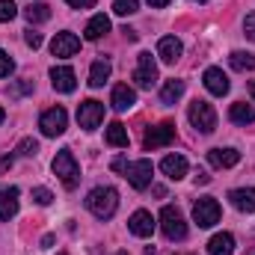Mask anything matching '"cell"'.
Listing matches in <instances>:
<instances>
[{
	"mask_svg": "<svg viewBox=\"0 0 255 255\" xmlns=\"http://www.w3.org/2000/svg\"><path fill=\"white\" fill-rule=\"evenodd\" d=\"M86 208H89L92 217L110 220L116 214V208H119V193L113 190V187H95V190H89V196H86Z\"/></svg>",
	"mask_w": 255,
	"mask_h": 255,
	"instance_id": "cell-1",
	"label": "cell"
},
{
	"mask_svg": "<svg viewBox=\"0 0 255 255\" xmlns=\"http://www.w3.org/2000/svg\"><path fill=\"white\" fill-rule=\"evenodd\" d=\"M54 175L63 181L65 190H74V187H77V181H80V166H77L71 148L57 151V157H54Z\"/></svg>",
	"mask_w": 255,
	"mask_h": 255,
	"instance_id": "cell-2",
	"label": "cell"
},
{
	"mask_svg": "<svg viewBox=\"0 0 255 255\" xmlns=\"http://www.w3.org/2000/svg\"><path fill=\"white\" fill-rule=\"evenodd\" d=\"M160 232L166 235V241H184V238H187L184 214H181L175 205H166V208L160 211Z\"/></svg>",
	"mask_w": 255,
	"mask_h": 255,
	"instance_id": "cell-3",
	"label": "cell"
},
{
	"mask_svg": "<svg viewBox=\"0 0 255 255\" xmlns=\"http://www.w3.org/2000/svg\"><path fill=\"white\" fill-rule=\"evenodd\" d=\"M187 119L199 133H214V128H217V113L208 101H193L187 110Z\"/></svg>",
	"mask_w": 255,
	"mask_h": 255,
	"instance_id": "cell-4",
	"label": "cell"
},
{
	"mask_svg": "<svg viewBox=\"0 0 255 255\" xmlns=\"http://www.w3.org/2000/svg\"><path fill=\"white\" fill-rule=\"evenodd\" d=\"M193 220H196L199 229H211V226H217V223H220V202H217L214 196H202V199H196V205H193Z\"/></svg>",
	"mask_w": 255,
	"mask_h": 255,
	"instance_id": "cell-5",
	"label": "cell"
},
{
	"mask_svg": "<svg viewBox=\"0 0 255 255\" xmlns=\"http://www.w3.org/2000/svg\"><path fill=\"white\" fill-rule=\"evenodd\" d=\"M133 83L139 89H151L157 83V65H154V57L148 51H142L136 57V68H133Z\"/></svg>",
	"mask_w": 255,
	"mask_h": 255,
	"instance_id": "cell-6",
	"label": "cell"
},
{
	"mask_svg": "<svg viewBox=\"0 0 255 255\" xmlns=\"http://www.w3.org/2000/svg\"><path fill=\"white\" fill-rule=\"evenodd\" d=\"M151 172H154V166H151V160H145V157H142V160H133V163L125 166V178L133 190H145V187L151 184Z\"/></svg>",
	"mask_w": 255,
	"mask_h": 255,
	"instance_id": "cell-7",
	"label": "cell"
},
{
	"mask_svg": "<svg viewBox=\"0 0 255 255\" xmlns=\"http://www.w3.org/2000/svg\"><path fill=\"white\" fill-rule=\"evenodd\" d=\"M77 122H80L83 130H95V128L104 122V104L95 101V98L83 101V104L77 107Z\"/></svg>",
	"mask_w": 255,
	"mask_h": 255,
	"instance_id": "cell-8",
	"label": "cell"
},
{
	"mask_svg": "<svg viewBox=\"0 0 255 255\" xmlns=\"http://www.w3.org/2000/svg\"><path fill=\"white\" fill-rule=\"evenodd\" d=\"M65 125H68V113H65L63 107H51L39 119V128H42L45 136H60V133H65Z\"/></svg>",
	"mask_w": 255,
	"mask_h": 255,
	"instance_id": "cell-9",
	"label": "cell"
},
{
	"mask_svg": "<svg viewBox=\"0 0 255 255\" xmlns=\"http://www.w3.org/2000/svg\"><path fill=\"white\" fill-rule=\"evenodd\" d=\"M172 139H175V125H172V122H160V125H154V128L145 130L142 145L151 151V148H163V145H169Z\"/></svg>",
	"mask_w": 255,
	"mask_h": 255,
	"instance_id": "cell-10",
	"label": "cell"
},
{
	"mask_svg": "<svg viewBox=\"0 0 255 255\" xmlns=\"http://www.w3.org/2000/svg\"><path fill=\"white\" fill-rule=\"evenodd\" d=\"M202 83H205V89H208L211 95H217V98H223V95L229 92V77H226V74H223V68H217V65L205 68Z\"/></svg>",
	"mask_w": 255,
	"mask_h": 255,
	"instance_id": "cell-11",
	"label": "cell"
},
{
	"mask_svg": "<svg viewBox=\"0 0 255 255\" xmlns=\"http://www.w3.org/2000/svg\"><path fill=\"white\" fill-rule=\"evenodd\" d=\"M51 83H54V89L57 92H74V86H77V74H74V68H68V65H54L51 68Z\"/></svg>",
	"mask_w": 255,
	"mask_h": 255,
	"instance_id": "cell-12",
	"label": "cell"
},
{
	"mask_svg": "<svg viewBox=\"0 0 255 255\" xmlns=\"http://www.w3.org/2000/svg\"><path fill=\"white\" fill-rule=\"evenodd\" d=\"M80 51V39L74 33H57L51 42V54L54 57H74Z\"/></svg>",
	"mask_w": 255,
	"mask_h": 255,
	"instance_id": "cell-13",
	"label": "cell"
},
{
	"mask_svg": "<svg viewBox=\"0 0 255 255\" xmlns=\"http://www.w3.org/2000/svg\"><path fill=\"white\" fill-rule=\"evenodd\" d=\"M128 229H130V235H136V238H148V235L154 232V217H151L148 211H133L130 220H128Z\"/></svg>",
	"mask_w": 255,
	"mask_h": 255,
	"instance_id": "cell-14",
	"label": "cell"
},
{
	"mask_svg": "<svg viewBox=\"0 0 255 255\" xmlns=\"http://www.w3.org/2000/svg\"><path fill=\"white\" fill-rule=\"evenodd\" d=\"M208 160H211V166H217V169H232V166H238L241 151H238V148H211V151H208Z\"/></svg>",
	"mask_w": 255,
	"mask_h": 255,
	"instance_id": "cell-15",
	"label": "cell"
},
{
	"mask_svg": "<svg viewBox=\"0 0 255 255\" xmlns=\"http://www.w3.org/2000/svg\"><path fill=\"white\" fill-rule=\"evenodd\" d=\"M160 169H163V175H166V178L181 181V178L187 175V160H184L181 154H166V157L160 160Z\"/></svg>",
	"mask_w": 255,
	"mask_h": 255,
	"instance_id": "cell-16",
	"label": "cell"
},
{
	"mask_svg": "<svg viewBox=\"0 0 255 255\" xmlns=\"http://www.w3.org/2000/svg\"><path fill=\"white\" fill-rule=\"evenodd\" d=\"M181 51H184V48H181V42H178L175 36H163V39L157 42V57L169 65L181 60Z\"/></svg>",
	"mask_w": 255,
	"mask_h": 255,
	"instance_id": "cell-17",
	"label": "cell"
},
{
	"mask_svg": "<svg viewBox=\"0 0 255 255\" xmlns=\"http://www.w3.org/2000/svg\"><path fill=\"white\" fill-rule=\"evenodd\" d=\"M110 104H113V110L125 113V110H130V107L136 104V92H133L128 83H119V86H113V98H110Z\"/></svg>",
	"mask_w": 255,
	"mask_h": 255,
	"instance_id": "cell-18",
	"label": "cell"
},
{
	"mask_svg": "<svg viewBox=\"0 0 255 255\" xmlns=\"http://www.w3.org/2000/svg\"><path fill=\"white\" fill-rule=\"evenodd\" d=\"M229 199H232V205H235L238 211H244V214H253L255 211V187H238V190L229 193Z\"/></svg>",
	"mask_w": 255,
	"mask_h": 255,
	"instance_id": "cell-19",
	"label": "cell"
},
{
	"mask_svg": "<svg viewBox=\"0 0 255 255\" xmlns=\"http://www.w3.org/2000/svg\"><path fill=\"white\" fill-rule=\"evenodd\" d=\"M15 214H18V187H9L0 193V220L9 223Z\"/></svg>",
	"mask_w": 255,
	"mask_h": 255,
	"instance_id": "cell-20",
	"label": "cell"
},
{
	"mask_svg": "<svg viewBox=\"0 0 255 255\" xmlns=\"http://www.w3.org/2000/svg\"><path fill=\"white\" fill-rule=\"evenodd\" d=\"M229 119L235 122V125H253L255 122V107L253 104H244V101H238V104H232L229 107Z\"/></svg>",
	"mask_w": 255,
	"mask_h": 255,
	"instance_id": "cell-21",
	"label": "cell"
},
{
	"mask_svg": "<svg viewBox=\"0 0 255 255\" xmlns=\"http://www.w3.org/2000/svg\"><path fill=\"white\" fill-rule=\"evenodd\" d=\"M208 253L211 255H232L235 253V238L229 232H220L208 241Z\"/></svg>",
	"mask_w": 255,
	"mask_h": 255,
	"instance_id": "cell-22",
	"label": "cell"
},
{
	"mask_svg": "<svg viewBox=\"0 0 255 255\" xmlns=\"http://www.w3.org/2000/svg\"><path fill=\"white\" fill-rule=\"evenodd\" d=\"M104 33H110V18H107V15H95V18L86 24V30H83V36H86L89 42H98Z\"/></svg>",
	"mask_w": 255,
	"mask_h": 255,
	"instance_id": "cell-23",
	"label": "cell"
},
{
	"mask_svg": "<svg viewBox=\"0 0 255 255\" xmlns=\"http://www.w3.org/2000/svg\"><path fill=\"white\" fill-rule=\"evenodd\" d=\"M181 95H184V80H166V83H163V89H160V104L172 107Z\"/></svg>",
	"mask_w": 255,
	"mask_h": 255,
	"instance_id": "cell-24",
	"label": "cell"
},
{
	"mask_svg": "<svg viewBox=\"0 0 255 255\" xmlns=\"http://www.w3.org/2000/svg\"><path fill=\"white\" fill-rule=\"evenodd\" d=\"M107 77H110V63H107V60H95L92 68H89V86L98 89V86L107 83Z\"/></svg>",
	"mask_w": 255,
	"mask_h": 255,
	"instance_id": "cell-25",
	"label": "cell"
},
{
	"mask_svg": "<svg viewBox=\"0 0 255 255\" xmlns=\"http://www.w3.org/2000/svg\"><path fill=\"white\" fill-rule=\"evenodd\" d=\"M104 139H107L113 148H128V128L122 125V122H110L107 133H104Z\"/></svg>",
	"mask_w": 255,
	"mask_h": 255,
	"instance_id": "cell-26",
	"label": "cell"
},
{
	"mask_svg": "<svg viewBox=\"0 0 255 255\" xmlns=\"http://www.w3.org/2000/svg\"><path fill=\"white\" fill-rule=\"evenodd\" d=\"M24 18H27L30 24H42V21L51 18V6H48V3H30V6L24 9Z\"/></svg>",
	"mask_w": 255,
	"mask_h": 255,
	"instance_id": "cell-27",
	"label": "cell"
},
{
	"mask_svg": "<svg viewBox=\"0 0 255 255\" xmlns=\"http://www.w3.org/2000/svg\"><path fill=\"white\" fill-rule=\"evenodd\" d=\"M229 63L235 71H253L255 68V54H247V51H232L229 54Z\"/></svg>",
	"mask_w": 255,
	"mask_h": 255,
	"instance_id": "cell-28",
	"label": "cell"
},
{
	"mask_svg": "<svg viewBox=\"0 0 255 255\" xmlns=\"http://www.w3.org/2000/svg\"><path fill=\"white\" fill-rule=\"evenodd\" d=\"M18 154H24V157H36L39 154V142L33 139V136H24L21 142H18V148H15Z\"/></svg>",
	"mask_w": 255,
	"mask_h": 255,
	"instance_id": "cell-29",
	"label": "cell"
},
{
	"mask_svg": "<svg viewBox=\"0 0 255 255\" xmlns=\"http://www.w3.org/2000/svg\"><path fill=\"white\" fill-rule=\"evenodd\" d=\"M139 9V0H116L113 3V12L116 15H133Z\"/></svg>",
	"mask_w": 255,
	"mask_h": 255,
	"instance_id": "cell-30",
	"label": "cell"
},
{
	"mask_svg": "<svg viewBox=\"0 0 255 255\" xmlns=\"http://www.w3.org/2000/svg\"><path fill=\"white\" fill-rule=\"evenodd\" d=\"M12 71H15V60H12V57L0 48V77H9Z\"/></svg>",
	"mask_w": 255,
	"mask_h": 255,
	"instance_id": "cell-31",
	"label": "cell"
},
{
	"mask_svg": "<svg viewBox=\"0 0 255 255\" xmlns=\"http://www.w3.org/2000/svg\"><path fill=\"white\" fill-rule=\"evenodd\" d=\"M18 15V6L12 0H0V21H12Z\"/></svg>",
	"mask_w": 255,
	"mask_h": 255,
	"instance_id": "cell-32",
	"label": "cell"
},
{
	"mask_svg": "<svg viewBox=\"0 0 255 255\" xmlns=\"http://www.w3.org/2000/svg\"><path fill=\"white\" fill-rule=\"evenodd\" d=\"M33 202H36V205H51V202H54V193L48 190V187H36V190H33Z\"/></svg>",
	"mask_w": 255,
	"mask_h": 255,
	"instance_id": "cell-33",
	"label": "cell"
},
{
	"mask_svg": "<svg viewBox=\"0 0 255 255\" xmlns=\"http://www.w3.org/2000/svg\"><path fill=\"white\" fill-rule=\"evenodd\" d=\"M24 92H33V80H21V83H15V86L9 89L12 98H18V95H24Z\"/></svg>",
	"mask_w": 255,
	"mask_h": 255,
	"instance_id": "cell-34",
	"label": "cell"
},
{
	"mask_svg": "<svg viewBox=\"0 0 255 255\" xmlns=\"http://www.w3.org/2000/svg\"><path fill=\"white\" fill-rule=\"evenodd\" d=\"M244 36H247L250 42H255V12H250L247 21H244Z\"/></svg>",
	"mask_w": 255,
	"mask_h": 255,
	"instance_id": "cell-35",
	"label": "cell"
},
{
	"mask_svg": "<svg viewBox=\"0 0 255 255\" xmlns=\"http://www.w3.org/2000/svg\"><path fill=\"white\" fill-rule=\"evenodd\" d=\"M24 42H27V45L36 51V48H42V33H36V30H27V33H24Z\"/></svg>",
	"mask_w": 255,
	"mask_h": 255,
	"instance_id": "cell-36",
	"label": "cell"
},
{
	"mask_svg": "<svg viewBox=\"0 0 255 255\" xmlns=\"http://www.w3.org/2000/svg\"><path fill=\"white\" fill-rule=\"evenodd\" d=\"M65 3H68L71 9H92L98 0H65Z\"/></svg>",
	"mask_w": 255,
	"mask_h": 255,
	"instance_id": "cell-37",
	"label": "cell"
},
{
	"mask_svg": "<svg viewBox=\"0 0 255 255\" xmlns=\"http://www.w3.org/2000/svg\"><path fill=\"white\" fill-rule=\"evenodd\" d=\"M12 160H15L12 154H3V157H0V172H6V169L12 166Z\"/></svg>",
	"mask_w": 255,
	"mask_h": 255,
	"instance_id": "cell-38",
	"label": "cell"
},
{
	"mask_svg": "<svg viewBox=\"0 0 255 255\" xmlns=\"http://www.w3.org/2000/svg\"><path fill=\"white\" fill-rule=\"evenodd\" d=\"M51 247H54V235H45L42 238V250H51Z\"/></svg>",
	"mask_w": 255,
	"mask_h": 255,
	"instance_id": "cell-39",
	"label": "cell"
},
{
	"mask_svg": "<svg viewBox=\"0 0 255 255\" xmlns=\"http://www.w3.org/2000/svg\"><path fill=\"white\" fill-rule=\"evenodd\" d=\"M208 181H211V175H205V172L196 175V184H208Z\"/></svg>",
	"mask_w": 255,
	"mask_h": 255,
	"instance_id": "cell-40",
	"label": "cell"
},
{
	"mask_svg": "<svg viewBox=\"0 0 255 255\" xmlns=\"http://www.w3.org/2000/svg\"><path fill=\"white\" fill-rule=\"evenodd\" d=\"M148 3H151L154 9H163V6H169V0H148Z\"/></svg>",
	"mask_w": 255,
	"mask_h": 255,
	"instance_id": "cell-41",
	"label": "cell"
},
{
	"mask_svg": "<svg viewBox=\"0 0 255 255\" xmlns=\"http://www.w3.org/2000/svg\"><path fill=\"white\" fill-rule=\"evenodd\" d=\"M250 95H253V104H255V80L250 83Z\"/></svg>",
	"mask_w": 255,
	"mask_h": 255,
	"instance_id": "cell-42",
	"label": "cell"
},
{
	"mask_svg": "<svg viewBox=\"0 0 255 255\" xmlns=\"http://www.w3.org/2000/svg\"><path fill=\"white\" fill-rule=\"evenodd\" d=\"M3 119H6V113H3V107H0V125H3Z\"/></svg>",
	"mask_w": 255,
	"mask_h": 255,
	"instance_id": "cell-43",
	"label": "cell"
},
{
	"mask_svg": "<svg viewBox=\"0 0 255 255\" xmlns=\"http://www.w3.org/2000/svg\"><path fill=\"white\" fill-rule=\"evenodd\" d=\"M116 255H128V253H125V250H122V253H116Z\"/></svg>",
	"mask_w": 255,
	"mask_h": 255,
	"instance_id": "cell-44",
	"label": "cell"
},
{
	"mask_svg": "<svg viewBox=\"0 0 255 255\" xmlns=\"http://www.w3.org/2000/svg\"><path fill=\"white\" fill-rule=\"evenodd\" d=\"M196 3H208V0H196Z\"/></svg>",
	"mask_w": 255,
	"mask_h": 255,
	"instance_id": "cell-45",
	"label": "cell"
},
{
	"mask_svg": "<svg viewBox=\"0 0 255 255\" xmlns=\"http://www.w3.org/2000/svg\"><path fill=\"white\" fill-rule=\"evenodd\" d=\"M60 255H65V253H60Z\"/></svg>",
	"mask_w": 255,
	"mask_h": 255,
	"instance_id": "cell-46",
	"label": "cell"
}]
</instances>
